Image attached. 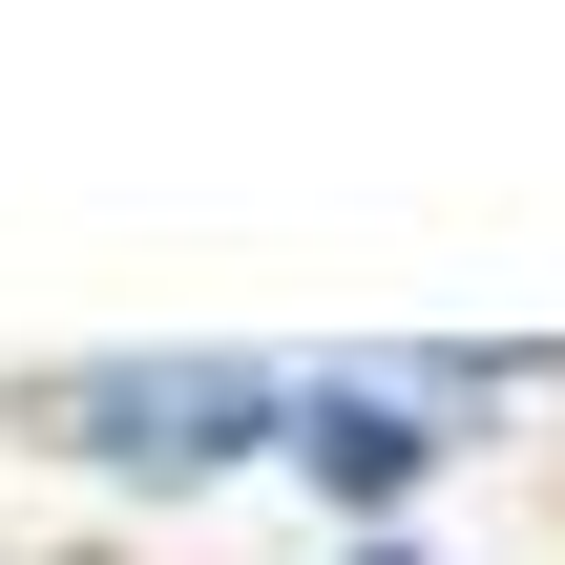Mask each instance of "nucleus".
Listing matches in <instances>:
<instances>
[{
  "label": "nucleus",
  "instance_id": "nucleus-1",
  "mask_svg": "<svg viewBox=\"0 0 565 565\" xmlns=\"http://www.w3.org/2000/svg\"><path fill=\"white\" fill-rule=\"evenodd\" d=\"M0 440L21 461H63L84 503H231V482H273V440H294V356L273 335H84V356H21L0 377Z\"/></svg>",
  "mask_w": 565,
  "mask_h": 565
},
{
  "label": "nucleus",
  "instance_id": "nucleus-2",
  "mask_svg": "<svg viewBox=\"0 0 565 565\" xmlns=\"http://www.w3.org/2000/svg\"><path fill=\"white\" fill-rule=\"evenodd\" d=\"M461 461H482V419L440 398L419 335H335V356H294V440H273V482L315 503V545H398Z\"/></svg>",
  "mask_w": 565,
  "mask_h": 565
},
{
  "label": "nucleus",
  "instance_id": "nucleus-3",
  "mask_svg": "<svg viewBox=\"0 0 565 565\" xmlns=\"http://www.w3.org/2000/svg\"><path fill=\"white\" fill-rule=\"evenodd\" d=\"M315 565H440V545H419V524H398V545H315Z\"/></svg>",
  "mask_w": 565,
  "mask_h": 565
}]
</instances>
